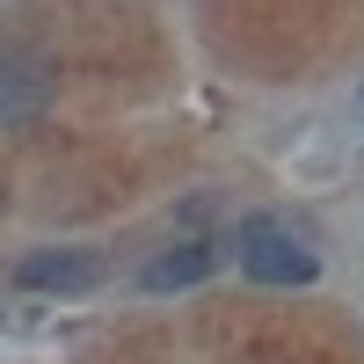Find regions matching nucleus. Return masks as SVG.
<instances>
[{"mask_svg": "<svg viewBox=\"0 0 364 364\" xmlns=\"http://www.w3.org/2000/svg\"><path fill=\"white\" fill-rule=\"evenodd\" d=\"M233 255H240V269H248L255 284H277V291H284V284H314V277H321L314 248L277 219V211H255V219H240Z\"/></svg>", "mask_w": 364, "mask_h": 364, "instance_id": "f257e3e1", "label": "nucleus"}, {"mask_svg": "<svg viewBox=\"0 0 364 364\" xmlns=\"http://www.w3.org/2000/svg\"><path fill=\"white\" fill-rule=\"evenodd\" d=\"M15 284L22 291H87V284H102V255H87V248H37V255H22Z\"/></svg>", "mask_w": 364, "mask_h": 364, "instance_id": "f03ea898", "label": "nucleus"}, {"mask_svg": "<svg viewBox=\"0 0 364 364\" xmlns=\"http://www.w3.org/2000/svg\"><path fill=\"white\" fill-rule=\"evenodd\" d=\"M44 95H51L44 58H29V51H8V58H0V117H8V124H29V117L44 109Z\"/></svg>", "mask_w": 364, "mask_h": 364, "instance_id": "7ed1b4c3", "label": "nucleus"}, {"mask_svg": "<svg viewBox=\"0 0 364 364\" xmlns=\"http://www.w3.org/2000/svg\"><path fill=\"white\" fill-rule=\"evenodd\" d=\"M211 277V248L204 240H182V248H168V255H154L146 262V291H182V284H204Z\"/></svg>", "mask_w": 364, "mask_h": 364, "instance_id": "20e7f679", "label": "nucleus"}]
</instances>
